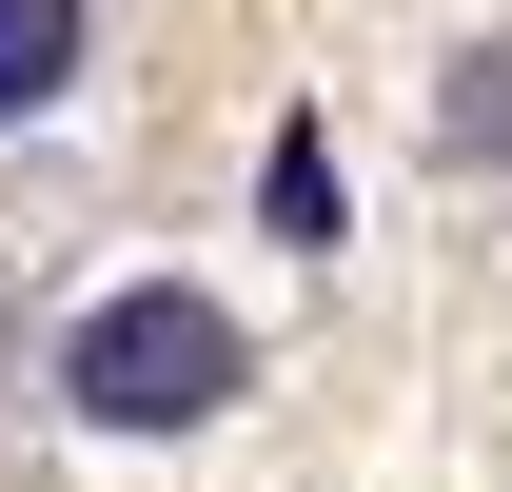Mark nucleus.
I'll use <instances>...</instances> for the list:
<instances>
[{
  "mask_svg": "<svg viewBox=\"0 0 512 492\" xmlns=\"http://www.w3.org/2000/svg\"><path fill=\"white\" fill-rule=\"evenodd\" d=\"M434 138H453V158H512V40H473V60H453Z\"/></svg>",
  "mask_w": 512,
  "mask_h": 492,
  "instance_id": "4",
  "label": "nucleus"
},
{
  "mask_svg": "<svg viewBox=\"0 0 512 492\" xmlns=\"http://www.w3.org/2000/svg\"><path fill=\"white\" fill-rule=\"evenodd\" d=\"M60 394H79L99 433H197L217 394H237V315L178 296V276H138V296H99V315L60 335Z\"/></svg>",
  "mask_w": 512,
  "mask_h": 492,
  "instance_id": "1",
  "label": "nucleus"
},
{
  "mask_svg": "<svg viewBox=\"0 0 512 492\" xmlns=\"http://www.w3.org/2000/svg\"><path fill=\"white\" fill-rule=\"evenodd\" d=\"M79 79V0H0V119H40Z\"/></svg>",
  "mask_w": 512,
  "mask_h": 492,
  "instance_id": "2",
  "label": "nucleus"
},
{
  "mask_svg": "<svg viewBox=\"0 0 512 492\" xmlns=\"http://www.w3.org/2000/svg\"><path fill=\"white\" fill-rule=\"evenodd\" d=\"M256 217H276V237H335V119H276V158H256Z\"/></svg>",
  "mask_w": 512,
  "mask_h": 492,
  "instance_id": "3",
  "label": "nucleus"
}]
</instances>
